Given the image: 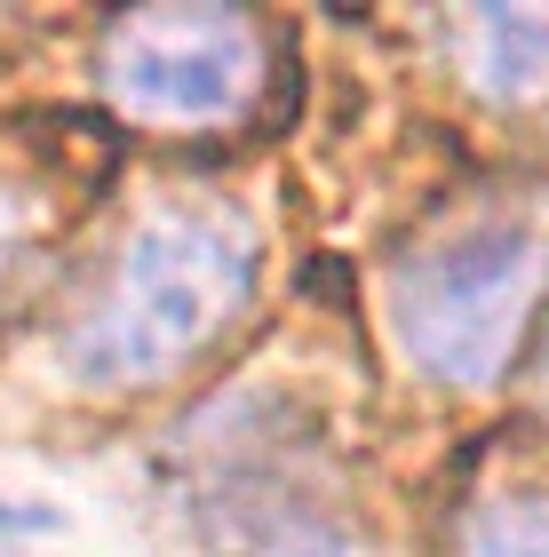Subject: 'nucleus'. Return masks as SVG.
I'll list each match as a JSON object with an SVG mask.
<instances>
[{
  "label": "nucleus",
  "instance_id": "1",
  "mask_svg": "<svg viewBox=\"0 0 549 557\" xmlns=\"http://www.w3.org/2000/svg\"><path fill=\"white\" fill-rule=\"evenodd\" d=\"M263 232L232 199H167L136 215L96 287L57 326V367L80 391H160L255 311Z\"/></svg>",
  "mask_w": 549,
  "mask_h": 557
},
{
  "label": "nucleus",
  "instance_id": "2",
  "mask_svg": "<svg viewBox=\"0 0 549 557\" xmlns=\"http://www.w3.org/2000/svg\"><path fill=\"white\" fill-rule=\"evenodd\" d=\"M549 302V191H478L446 208L390 278L407 359L446 391H494Z\"/></svg>",
  "mask_w": 549,
  "mask_h": 557
},
{
  "label": "nucleus",
  "instance_id": "3",
  "mask_svg": "<svg viewBox=\"0 0 549 557\" xmlns=\"http://www.w3.org/2000/svg\"><path fill=\"white\" fill-rule=\"evenodd\" d=\"M167 486L208 557H351L311 422L271 391L199 407L167 454Z\"/></svg>",
  "mask_w": 549,
  "mask_h": 557
},
{
  "label": "nucleus",
  "instance_id": "4",
  "mask_svg": "<svg viewBox=\"0 0 549 557\" xmlns=\"http://www.w3.org/2000/svg\"><path fill=\"white\" fill-rule=\"evenodd\" d=\"M271 48L247 9H128L104 24L96 81L128 120L152 128H223L263 96Z\"/></svg>",
  "mask_w": 549,
  "mask_h": 557
},
{
  "label": "nucleus",
  "instance_id": "5",
  "mask_svg": "<svg viewBox=\"0 0 549 557\" xmlns=\"http://www.w3.org/2000/svg\"><path fill=\"white\" fill-rule=\"evenodd\" d=\"M454 557H549V454H486L446 510Z\"/></svg>",
  "mask_w": 549,
  "mask_h": 557
},
{
  "label": "nucleus",
  "instance_id": "6",
  "mask_svg": "<svg viewBox=\"0 0 549 557\" xmlns=\"http://www.w3.org/2000/svg\"><path fill=\"white\" fill-rule=\"evenodd\" d=\"M462 57L494 104L549 96V9H478L462 16Z\"/></svg>",
  "mask_w": 549,
  "mask_h": 557
},
{
  "label": "nucleus",
  "instance_id": "7",
  "mask_svg": "<svg viewBox=\"0 0 549 557\" xmlns=\"http://www.w3.org/2000/svg\"><path fill=\"white\" fill-rule=\"evenodd\" d=\"M48 534H64V518L48 510V502H0V557H24Z\"/></svg>",
  "mask_w": 549,
  "mask_h": 557
},
{
  "label": "nucleus",
  "instance_id": "8",
  "mask_svg": "<svg viewBox=\"0 0 549 557\" xmlns=\"http://www.w3.org/2000/svg\"><path fill=\"white\" fill-rule=\"evenodd\" d=\"M16 247H24V208H16V184L0 175V278L16 271Z\"/></svg>",
  "mask_w": 549,
  "mask_h": 557
},
{
  "label": "nucleus",
  "instance_id": "9",
  "mask_svg": "<svg viewBox=\"0 0 549 557\" xmlns=\"http://www.w3.org/2000/svg\"><path fill=\"white\" fill-rule=\"evenodd\" d=\"M541 383H549V367H541Z\"/></svg>",
  "mask_w": 549,
  "mask_h": 557
}]
</instances>
